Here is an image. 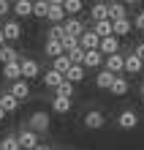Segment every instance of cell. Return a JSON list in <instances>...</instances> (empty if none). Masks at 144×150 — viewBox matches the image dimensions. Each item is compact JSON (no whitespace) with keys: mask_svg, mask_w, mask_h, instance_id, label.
I'll return each mask as SVG.
<instances>
[{"mask_svg":"<svg viewBox=\"0 0 144 150\" xmlns=\"http://www.w3.org/2000/svg\"><path fill=\"white\" fill-rule=\"evenodd\" d=\"M16 142H19V150H35L38 147V134H33L30 128H22L16 134Z\"/></svg>","mask_w":144,"mask_h":150,"instance_id":"obj_1","label":"cell"},{"mask_svg":"<svg viewBox=\"0 0 144 150\" xmlns=\"http://www.w3.org/2000/svg\"><path fill=\"white\" fill-rule=\"evenodd\" d=\"M82 3H79V0H65V3H63V11H65V14H71V16H76L79 11H82Z\"/></svg>","mask_w":144,"mask_h":150,"instance_id":"obj_32","label":"cell"},{"mask_svg":"<svg viewBox=\"0 0 144 150\" xmlns=\"http://www.w3.org/2000/svg\"><path fill=\"white\" fill-rule=\"evenodd\" d=\"M68 60H71V66H82V60H84V49L82 47H74L71 52H65Z\"/></svg>","mask_w":144,"mask_h":150,"instance_id":"obj_31","label":"cell"},{"mask_svg":"<svg viewBox=\"0 0 144 150\" xmlns=\"http://www.w3.org/2000/svg\"><path fill=\"white\" fill-rule=\"evenodd\" d=\"M19 60L22 57H19V52H16L14 47H8V44H6V47H0V63H3V66L6 63H19Z\"/></svg>","mask_w":144,"mask_h":150,"instance_id":"obj_16","label":"cell"},{"mask_svg":"<svg viewBox=\"0 0 144 150\" xmlns=\"http://www.w3.org/2000/svg\"><path fill=\"white\" fill-rule=\"evenodd\" d=\"M133 28H136V30H144V11L136 14V19H133Z\"/></svg>","mask_w":144,"mask_h":150,"instance_id":"obj_37","label":"cell"},{"mask_svg":"<svg viewBox=\"0 0 144 150\" xmlns=\"http://www.w3.org/2000/svg\"><path fill=\"white\" fill-rule=\"evenodd\" d=\"M8 93H11L14 98L22 104L25 98H30V85L25 82V79H16V82H11V90H8Z\"/></svg>","mask_w":144,"mask_h":150,"instance_id":"obj_6","label":"cell"},{"mask_svg":"<svg viewBox=\"0 0 144 150\" xmlns=\"http://www.w3.org/2000/svg\"><path fill=\"white\" fill-rule=\"evenodd\" d=\"M71 68V60H68V55H60V57H55L52 60V71H57L60 76H65V71Z\"/></svg>","mask_w":144,"mask_h":150,"instance_id":"obj_26","label":"cell"},{"mask_svg":"<svg viewBox=\"0 0 144 150\" xmlns=\"http://www.w3.org/2000/svg\"><path fill=\"white\" fill-rule=\"evenodd\" d=\"M3 76L8 79V82L22 79V68H19V63H6V66H3Z\"/></svg>","mask_w":144,"mask_h":150,"instance_id":"obj_23","label":"cell"},{"mask_svg":"<svg viewBox=\"0 0 144 150\" xmlns=\"http://www.w3.org/2000/svg\"><path fill=\"white\" fill-rule=\"evenodd\" d=\"M120 19H128L125 6L122 3H109V22H120Z\"/></svg>","mask_w":144,"mask_h":150,"instance_id":"obj_24","label":"cell"},{"mask_svg":"<svg viewBox=\"0 0 144 150\" xmlns=\"http://www.w3.org/2000/svg\"><path fill=\"white\" fill-rule=\"evenodd\" d=\"M98 44H101V38H98L93 30H84L82 36H79V47H82L84 52H95V49H98Z\"/></svg>","mask_w":144,"mask_h":150,"instance_id":"obj_7","label":"cell"},{"mask_svg":"<svg viewBox=\"0 0 144 150\" xmlns=\"http://www.w3.org/2000/svg\"><path fill=\"white\" fill-rule=\"evenodd\" d=\"M71 107H74V101H71V98H60V96H55V98H52V109H55L57 115L71 112Z\"/></svg>","mask_w":144,"mask_h":150,"instance_id":"obj_25","label":"cell"},{"mask_svg":"<svg viewBox=\"0 0 144 150\" xmlns=\"http://www.w3.org/2000/svg\"><path fill=\"white\" fill-rule=\"evenodd\" d=\"M98 52L101 55H117L120 52V38H114V36H109V38H101V44H98Z\"/></svg>","mask_w":144,"mask_h":150,"instance_id":"obj_8","label":"cell"},{"mask_svg":"<svg viewBox=\"0 0 144 150\" xmlns=\"http://www.w3.org/2000/svg\"><path fill=\"white\" fill-rule=\"evenodd\" d=\"M84 126L90 131H98V128H103L106 126V117H103V112H98V109H90L84 115Z\"/></svg>","mask_w":144,"mask_h":150,"instance_id":"obj_5","label":"cell"},{"mask_svg":"<svg viewBox=\"0 0 144 150\" xmlns=\"http://www.w3.org/2000/svg\"><path fill=\"white\" fill-rule=\"evenodd\" d=\"M19 68H22V79H25V82H27V79H35V76L41 74V66L35 63L33 57H22L19 60Z\"/></svg>","mask_w":144,"mask_h":150,"instance_id":"obj_3","label":"cell"},{"mask_svg":"<svg viewBox=\"0 0 144 150\" xmlns=\"http://www.w3.org/2000/svg\"><path fill=\"white\" fill-rule=\"evenodd\" d=\"M55 96H60V98H71V96H74V85L63 79V82H60V87L55 90Z\"/></svg>","mask_w":144,"mask_h":150,"instance_id":"obj_33","label":"cell"},{"mask_svg":"<svg viewBox=\"0 0 144 150\" xmlns=\"http://www.w3.org/2000/svg\"><path fill=\"white\" fill-rule=\"evenodd\" d=\"M11 11L16 16H33V3L30 0H16V3L11 6Z\"/></svg>","mask_w":144,"mask_h":150,"instance_id":"obj_21","label":"cell"},{"mask_svg":"<svg viewBox=\"0 0 144 150\" xmlns=\"http://www.w3.org/2000/svg\"><path fill=\"white\" fill-rule=\"evenodd\" d=\"M63 30H65V36H74V38H79V36L84 33V25H82V19L71 16V19H65V22H63Z\"/></svg>","mask_w":144,"mask_h":150,"instance_id":"obj_10","label":"cell"},{"mask_svg":"<svg viewBox=\"0 0 144 150\" xmlns=\"http://www.w3.org/2000/svg\"><path fill=\"white\" fill-rule=\"evenodd\" d=\"M46 19L52 25H63V19H65V11H63V3H57V0H52L49 3V14H46Z\"/></svg>","mask_w":144,"mask_h":150,"instance_id":"obj_11","label":"cell"},{"mask_svg":"<svg viewBox=\"0 0 144 150\" xmlns=\"http://www.w3.org/2000/svg\"><path fill=\"white\" fill-rule=\"evenodd\" d=\"M101 63H103V55L101 52H84V60H82V66H84V71L87 68H101Z\"/></svg>","mask_w":144,"mask_h":150,"instance_id":"obj_14","label":"cell"},{"mask_svg":"<svg viewBox=\"0 0 144 150\" xmlns=\"http://www.w3.org/2000/svg\"><path fill=\"white\" fill-rule=\"evenodd\" d=\"M60 44H63V52H71L74 47H79V38H74V36H63Z\"/></svg>","mask_w":144,"mask_h":150,"instance_id":"obj_36","label":"cell"},{"mask_svg":"<svg viewBox=\"0 0 144 150\" xmlns=\"http://www.w3.org/2000/svg\"><path fill=\"white\" fill-rule=\"evenodd\" d=\"M0 30H3V38H6V41H19V36H22L19 22H14V19H11V22H6Z\"/></svg>","mask_w":144,"mask_h":150,"instance_id":"obj_12","label":"cell"},{"mask_svg":"<svg viewBox=\"0 0 144 150\" xmlns=\"http://www.w3.org/2000/svg\"><path fill=\"white\" fill-rule=\"evenodd\" d=\"M0 47H6V38H3V30H0Z\"/></svg>","mask_w":144,"mask_h":150,"instance_id":"obj_41","label":"cell"},{"mask_svg":"<svg viewBox=\"0 0 144 150\" xmlns=\"http://www.w3.org/2000/svg\"><path fill=\"white\" fill-rule=\"evenodd\" d=\"M27 128L33 131V134H44V131L49 128V115H46V112H33Z\"/></svg>","mask_w":144,"mask_h":150,"instance_id":"obj_2","label":"cell"},{"mask_svg":"<svg viewBox=\"0 0 144 150\" xmlns=\"http://www.w3.org/2000/svg\"><path fill=\"white\" fill-rule=\"evenodd\" d=\"M0 150H19V142H16V137L14 134H8L0 139Z\"/></svg>","mask_w":144,"mask_h":150,"instance_id":"obj_34","label":"cell"},{"mask_svg":"<svg viewBox=\"0 0 144 150\" xmlns=\"http://www.w3.org/2000/svg\"><path fill=\"white\" fill-rule=\"evenodd\" d=\"M128 90H131L128 79H125V76H114V82H112V87H109V93H112V96H125Z\"/></svg>","mask_w":144,"mask_h":150,"instance_id":"obj_19","label":"cell"},{"mask_svg":"<svg viewBox=\"0 0 144 150\" xmlns=\"http://www.w3.org/2000/svg\"><path fill=\"white\" fill-rule=\"evenodd\" d=\"M63 36H65L63 25H52V28H49V36H46V41H60Z\"/></svg>","mask_w":144,"mask_h":150,"instance_id":"obj_35","label":"cell"},{"mask_svg":"<svg viewBox=\"0 0 144 150\" xmlns=\"http://www.w3.org/2000/svg\"><path fill=\"white\" fill-rule=\"evenodd\" d=\"M3 117H6V112H3V109H0V120H3Z\"/></svg>","mask_w":144,"mask_h":150,"instance_id":"obj_42","label":"cell"},{"mask_svg":"<svg viewBox=\"0 0 144 150\" xmlns=\"http://www.w3.org/2000/svg\"><path fill=\"white\" fill-rule=\"evenodd\" d=\"M65 82H71V85H76V82H82L84 79V66H71L68 71H65Z\"/></svg>","mask_w":144,"mask_h":150,"instance_id":"obj_20","label":"cell"},{"mask_svg":"<svg viewBox=\"0 0 144 150\" xmlns=\"http://www.w3.org/2000/svg\"><path fill=\"white\" fill-rule=\"evenodd\" d=\"M93 33H95L98 38H109V36H112V22H109V19H106V22H95Z\"/></svg>","mask_w":144,"mask_h":150,"instance_id":"obj_29","label":"cell"},{"mask_svg":"<svg viewBox=\"0 0 144 150\" xmlns=\"http://www.w3.org/2000/svg\"><path fill=\"white\" fill-rule=\"evenodd\" d=\"M46 14H49V0H35V3H33V16L46 19Z\"/></svg>","mask_w":144,"mask_h":150,"instance_id":"obj_28","label":"cell"},{"mask_svg":"<svg viewBox=\"0 0 144 150\" xmlns=\"http://www.w3.org/2000/svg\"><path fill=\"white\" fill-rule=\"evenodd\" d=\"M8 11H11V3L8 0H0V16H6Z\"/></svg>","mask_w":144,"mask_h":150,"instance_id":"obj_39","label":"cell"},{"mask_svg":"<svg viewBox=\"0 0 144 150\" xmlns=\"http://www.w3.org/2000/svg\"><path fill=\"white\" fill-rule=\"evenodd\" d=\"M117 126H120L122 131L136 128V126H139V115L133 112V109H122V112H120V117H117Z\"/></svg>","mask_w":144,"mask_h":150,"instance_id":"obj_4","label":"cell"},{"mask_svg":"<svg viewBox=\"0 0 144 150\" xmlns=\"http://www.w3.org/2000/svg\"><path fill=\"white\" fill-rule=\"evenodd\" d=\"M112 82H114V74H109L106 68H101V71L95 74V85L101 87V90H109V87H112Z\"/></svg>","mask_w":144,"mask_h":150,"instance_id":"obj_22","label":"cell"},{"mask_svg":"<svg viewBox=\"0 0 144 150\" xmlns=\"http://www.w3.org/2000/svg\"><path fill=\"white\" fill-rule=\"evenodd\" d=\"M141 68H144V63H141V60H139V57L131 52V55L125 57V66H122V71H125V74H139Z\"/></svg>","mask_w":144,"mask_h":150,"instance_id":"obj_18","label":"cell"},{"mask_svg":"<svg viewBox=\"0 0 144 150\" xmlns=\"http://www.w3.org/2000/svg\"><path fill=\"white\" fill-rule=\"evenodd\" d=\"M60 82H63V76H60L57 71H52V68H49L46 74H44V85H46V87H52V90H57V87H60Z\"/></svg>","mask_w":144,"mask_h":150,"instance_id":"obj_27","label":"cell"},{"mask_svg":"<svg viewBox=\"0 0 144 150\" xmlns=\"http://www.w3.org/2000/svg\"><path fill=\"white\" fill-rule=\"evenodd\" d=\"M133 30V22L131 19H120V22H112V36L120 38V36H128V33Z\"/></svg>","mask_w":144,"mask_h":150,"instance_id":"obj_15","label":"cell"},{"mask_svg":"<svg viewBox=\"0 0 144 150\" xmlns=\"http://www.w3.org/2000/svg\"><path fill=\"white\" fill-rule=\"evenodd\" d=\"M133 55H136V57L141 60V63H144V41H141V44H136V49H133Z\"/></svg>","mask_w":144,"mask_h":150,"instance_id":"obj_38","label":"cell"},{"mask_svg":"<svg viewBox=\"0 0 144 150\" xmlns=\"http://www.w3.org/2000/svg\"><path fill=\"white\" fill-rule=\"evenodd\" d=\"M35 150H52L49 145H38V147H35Z\"/></svg>","mask_w":144,"mask_h":150,"instance_id":"obj_40","label":"cell"},{"mask_svg":"<svg viewBox=\"0 0 144 150\" xmlns=\"http://www.w3.org/2000/svg\"><path fill=\"white\" fill-rule=\"evenodd\" d=\"M44 49H46V55H49L52 60H55V57H60V55H65V52H63V44H60V41H46V47H44Z\"/></svg>","mask_w":144,"mask_h":150,"instance_id":"obj_30","label":"cell"},{"mask_svg":"<svg viewBox=\"0 0 144 150\" xmlns=\"http://www.w3.org/2000/svg\"><path fill=\"white\" fill-rule=\"evenodd\" d=\"M0 109H3L6 115L8 112H16V109H19V101H16L11 93H0Z\"/></svg>","mask_w":144,"mask_h":150,"instance_id":"obj_17","label":"cell"},{"mask_svg":"<svg viewBox=\"0 0 144 150\" xmlns=\"http://www.w3.org/2000/svg\"><path fill=\"white\" fill-rule=\"evenodd\" d=\"M122 66H125V57L117 52V55H109L106 57V71L114 74V76H122Z\"/></svg>","mask_w":144,"mask_h":150,"instance_id":"obj_9","label":"cell"},{"mask_svg":"<svg viewBox=\"0 0 144 150\" xmlns=\"http://www.w3.org/2000/svg\"><path fill=\"white\" fill-rule=\"evenodd\" d=\"M90 16H93V22H106L109 19V3H95L90 8Z\"/></svg>","mask_w":144,"mask_h":150,"instance_id":"obj_13","label":"cell"},{"mask_svg":"<svg viewBox=\"0 0 144 150\" xmlns=\"http://www.w3.org/2000/svg\"><path fill=\"white\" fill-rule=\"evenodd\" d=\"M141 96H144V82H141Z\"/></svg>","mask_w":144,"mask_h":150,"instance_id":"obj_43","label":"cell"}]
</instances>
